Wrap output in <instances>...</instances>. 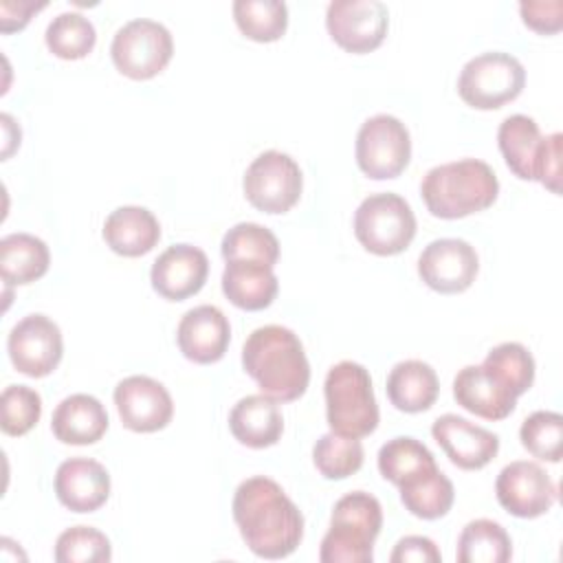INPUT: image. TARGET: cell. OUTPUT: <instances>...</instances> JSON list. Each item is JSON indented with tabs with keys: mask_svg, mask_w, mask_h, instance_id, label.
Wrapping results in <instances>:
<instances>
[{
	"mask_svg": "<svg viewBox=\"0 0 563 563\" xmlns=\"http://www.w3.org/2000/svg\"><path fill=\"white\" fill-rule=\"evenodd\" d=\"M387 398L405 413H420L433 407L440 394V380L435 369L418 358L400 361L387 376Z\"/></svg>",
	"mask_w": 563,
	"mask_h": 563,
	"instance_id": "cell-25",
	"label": "cell"
},
{
	"mask_svg": "<svg viewBox=\"0 0 563 563\" xmlns=\"http://www.w3.org/2000/svg\"><path fill=\"white\" fill-rule=\"evenodd\" d=\"M110 559V539L92 526H73L55 541L57 563H106Z\"/></svg>",
	"mask_w": 563,
	"mask_h": 563,
	"instance_id": "cell-37",
	"label": "cell"
},
{
	"mask_svg": "<svg viewBox=\"0 0 563 563\" xmlns=\"http://www.w3.org/2000/svg\"><path fill=\"white\" fill-rule=\"evenodd\" d=\"M354 235L374 255H398L416 235L413 209L398 194H372L354 211Z\"/></svg>",
	"mask_w": 563,
	"mask_h": 563,
	"instance_id": "cell-7",
	"label": "cell"
},
{
	"mask_svg": "<svg viewBox=\"0 0 563 563\" xmlns=\"http://www.w3.org/2000/svg\"><path fill=\"white\" fill-rule=\"evenodd\" d=\"M389 11L380 0H334L325 9L330 37L347 53H369L387 35Z\"/></svg>",
	"mask_w": 563,
	"mask_h": 563,
	"instance_id": "cell-11",
	"label": "cell"
},
{
	"mask_svg": "<svg viewBox=\"0 0 563 563\" xmlns=\"http://www.w3.org/2000/svg\"><path fill=\"white\" fill-rule=\"evenodd\" d=\"M433 466H438L433 453L411 435H396L378 449V471L396 486H402Z\"/></svg>",
	"mask_w": 563,
	"mask_h": 563,
	"instance_id": "cell-30",
	"label": "cell"
},
{
	"mask_svg": "<svg viewBox=\"0 0 563 563\" xmlns=\"http://www.w3.org/2000/svg\"><path fill=\"white\" fill-rule=\"evenodd\" d=\"M55 495L73 512H95L110 497V475L90 457H70L57 466Z\"/></svg>",
	"mask_w": 563,
	"mask_h": 563,
	"instance_id": "cell-19",
	"label": "cell"
},
{
	"mask_svg": "<svg viewBox=\"0 0 563 563\" xmlns=\"http://www.w3.org/2000/svg\"><path fill=\"white\" fill-rule=\"evenodd\" d=\"M114 405L125 429L154 433L165 429L174 416V402L163 383L134 374L117 383Z\"/></svg>",
	"mask_w": 563,
	"mask_h": 563,
	"instance_id": "cell-15",
	"label": "cell"
},
{
	"mask_svg": "<svg viewBox=\"0 0 563 563\" xmlns=\"http://www.w3.org/2000/svg\"><path fill=\"white\" fill-rule=\"evenodd\" d=\"M510 556V537L506 528L493 519H473L457 537V563H506Z\"/></svg>",
	"mask_w": 563,
	"mask_h": 563,
	"instance_id": "cell-29",
	"label": "cell"
},
{
	"mask_svg": "<svg viewBox=\"0 0 563 563\" xmlns=\"http://www.w3.org/2000/svg\"><path fill=\"white\" fill-rule=\"evenodd\" d=\"M231 508L244 543L262 559L290 556L303 539V515L271 477L244 479Z\"/></svg>",
	"mask_w": 563,
	"mask_h": 563,
	"instance_id": "cell-1",
	"label": "cell"
},
{
	"mask_svg": "<svg viewBox=\"0 0 563 563\" xmlns=\"http://www.w3.org/2000/svg\"><path fill=\"white\" fill-rule=\"evenodd\" d=\"M482 367L517 398L526 394L534 383V358L528 347L517 341L495 345L486 354Z\"/></svg>",
	"mask_w": 563,
	"mask_h": 563,
	"instance_id": "cell-31",
	"label": "cell"
},
{
	"mask_svg": "<svg viewBox=\"0 0 563 563\" xmlns=\"http://www.w3.org/2000/svg\"><path fill=\"white\" fill-rule=\"evenodd\" d=\"M242 189L257 211L286 213L301 196L303 176L292 156L266 150L246 167Z\"/></svg>",
	"mask_w": 563,
	"mask_h": 563,
	"instance_id": "cell-10",
	"label": "cell"
},
{
	"mask_svg": "<svg viewBox=\"0 0 563 563\" xmlns=\"http://www.w3.org/2000/svg\"><path fill=\"white\" fill-rule=\"evenodd\" d=\"M0 121H2V132H4V150H2V158H7L11 152H13V147H18L20 145V136H13L9 130H11V117L9 114H2L0 117Z\"/></svg>",
	"mask_w": 563,
	"mask_h": 563,
	"instance_id": "cell-43",
	"label": "cell"
},
{
	"mask_svg": "<svg viewBox=\"0 0 563 563\" xmlns=\"http://www.w3.org/2000/svg\"><path fill=\"white\" fill-rule=\"evenodd\" d=\"M400 488L402 506L418 519H440L444 517L455 499L453 482L438 468H429L427 473L405 482Z\"/></svg>",
	"mask_w": 563,
	"mask_h": 563,
	"instance_id": "cell-28",
	"label": "cell"
},
{
	"mask_svg": "<svg viewBox=\"0 0 563 563\" xmlns=\"http://www.w3.org/2000/svg\"><path fill=\"white\" fill-rule=\"evenodd\" d=\"M431 435L442 446L451 464L462 471L484 468L499 451V438L493 431L477 427L457 413L435 418Z\"/></svg>",
	"mask_w": 563,
	"mask_h": 563,
	"instance_id": "cell-17",
	"label": "cell"
},
{
	"mask_svg": "<svg viewBox=\"0 0 563 563\" xmlns=\"http://www.w3.org/2000/svg\"><path fill=\"white\" fill-rule=\"evenodd\" d=\"M541 130L532 117L510 114L497 130L499 152L508 169L521 180H534V165L541 147Z\"/></svg>",
	"mask_w": 563,
	"mask_h": 563,
	"instance_id": "cell-27",
	"label": "cell"
},
{
	"mask_svg": "<svg viewBox=\"0 0 563 563\" xmlns=\"http://www.w3.org/2000/svg\"><path fill=\"white\" fill-rule=\"evenodd\" d=\"M42 416V398L29 385H9L0 396V427L7 435L29 433Z\"/></svg>",
	"mask_w": 563,
	"mask_h": 563,
	"instance_id": "cell-38",
	"label": "cell"
},
{
	"mask_svg": "<svg viewBox=\"0 0 563 563\" xmlns=\"http://www.w3.org/2000/svg\"><path fill=\"white\" fill-rule=\"evenodd\" d=\"M453 398L484 420H504L515 411L517 396L499 385L482 365H466L453 378Z\"/></svg>",
	"mask_w": 563,
	"mask_h": 563,
	"instance_id": "cell-20",
	"label": "cell"
},
{
	"mask_svg": "<svg viewBox=\"0 0 563 563\" xmlns=\"http://www.w3.org/2000/svg\"><path fill=\"white\" fill-rule=\"evenodd\" d=\"M174 40L165 24L150 18L125 22L112 37L110 57L117 70L130 79H152L172 59Z\"/></svg>",
	"mask_w": 563,
	"mask_h": 563,
	"instance_id": "cell-8",
	"label": "cell"
},
{
	"mask_svg": "<svg viewBox=\"0 0 563 563\" xmlns=\"http://www.w3.org/2000/svg\"><path fill=\"white\" fill-rule=\"evenodd\" d=\"M209 275L207 253L194 244H172L152 264V288L167 301H183L205 286Z\"/></svg>",
	"mask_w": 563,
	"mask_h": 563,
	"instance_id": "cell-16",
	"label": "cell"
},
{
	"mask_svg": "<svg viewBox=\"0 0 563 563\" xmlns=\"http://www.w3.org/2000/svg\"><path fill=\"white\" fill-rule=\"evenodd\" d=\"M233 20L253 42H275L286 33L288 7L282 0H235Z\"/></svg>",
	"mask_w": 563,
	"mask_h": 563,
	"instance_id": "cell-33",
	"label": "cell"
},
{
	"mask_svg": "<svg viewBox=\"0 0 563 563\" xmlns=\"http://www.w3.org/2000/svg\"><path fill=\"white\" fill-rule=\"evenodd\" d=\"M526 86L523 64L504 51H488L468 59L457 77V95L477 110H497L515 101Z\"/></svg>",
	"mask_w": 563,
	"mask_h": 563,
	"instance_id": "cell-6",
	"label": "cell"
},
{
	"mask_svg": "<svg viewBox=\"0 0 563 563\" xmlns=\"http://www.w3.org/2000/svg\"><path fill=\"white\" fill-rule=\"evenodd\" d=\"M7 352L20 374L31 378L48 376L64 354L62 330L46 314H26L11 328Z\"/></svg>",
	"mask_w": 563,
	"mask_h": 563,
	"instance_id": "cell-12",
	"label": "cell"
},
{
	"mask_svg": "<svg viewBox=\"0 0 563 563\" xmlns=\"http://www.w3.org/2000/svg\"><path fill=\"white\" fill-rule=\"evenodd\" d=\"M242 367L262 394L277 402L301 398L310 383V363L299 336L284 325L253 330L242 347Z\"/></svg>",
	"mask_w": 563,
	"mask_h": 563,
	"instance_id": "cell-2",
	"label": "cell"
},
{
	"mask_svg": "<svg viewBox=\"0 0 563 563\" xmlns=\"http://www.w3.org/2000/svg\"><path fill=\"white\" fill-rule=\"evenodd\" d=\"M519 440L530 455L543 462H559L563 453V416L556 411L530 413L521 422Z\"/></svg>",
	"mask_w": 563,
	"mask_h": 563,
	"instance_id": "cell-36",
	"label": "cell"
},
{
	"mask_svg": "<svg viewBox=\"0 0 563 563\" xmlns=\"http://www.w3.org/2000/svg\"><path fill=\"white\" fill-rule=\"evenodd\" d=\"M561 132H552L541 139L534 180H539L552 194L561 191Z\"/></svg>",
	"mask_w": 563,
	"mask_h": 563,
	"instance_id": "cell-39",
	"label": "cell"
},
{
	"mask_svg": "<svg viewBox=\"0 0 563 563\" xmlns=\"http://www.w3.org/2000/svg\"><path fill=\"white\" fill-rule=\"evenodd\" d=\"M279 282L273 266L253 260H231L222 271L224 297L242 310H264L277 297Z\"/></svg>",
	"mask_w": 563,
	"mask_h": 563,
	"instance_id": "cell-24",
	"label": "cell"
},
{
	"mask_svg": "<svg viewBox=\"0 0 563 563\" xmlns=\"http://www.w3.org/2000/svg\"><path fill=\"white\" fill-rule=\"evenodd\" d=\"M383 528L380 501L365 493L343 495L330 517V528L321 539V563H372L374 541Z\"/></svg>",
	"mask_w": 563,
	"mask_h": 563,
	"instance_id": "cell-4",
	"label": "cell"
},
{
	"mask_svg": "<svg viewBox=\"0 0 563 563\" xmlns=\"http://www.w3.org/2000/svg\"><path fill=\"white\" fill-rule=\"evenodd\" d=\"M46 7V2H33V0H2L0 2V31L2 33H13L20 31L29 24L31 15L42 11Z\"/></svg>",
	"mask_w": 563,
	"mask_h": 563,
	"instance_id": "cell-42",
	"label": "cell"
},
{
	"mask_svg": "<svg viewBox=\"0 0 563 563\" xmlns=\"http://www.w3.org/2000/svg\"><path fill=\"white\" fill-rule=\"evenodd\" d=\"M220 253L224 262L253 260L275 266L279 260V242L271 229L257 222H238L224 233Z\"/></svg>",
	"mask_w": 563,
	"mask_h": 563,
	"instance_id": "cell-34",
	"label": "cell"
},
{
	"mask_svg": "<svg viewBox=\"0 0 563 563\" xmlns=\"http://www.w3.org/2000/svg\"><path fill=\"white\" fill-rule=\"evenodd\" d=\"M354 152L356 165L365 176L374 180L396 178L409 165L411 136L400 119L374 114L358 128Z\"/></svg>",
	"mask_w": 563,
	"mask_h": 563,
	"instance_id": "cell-9",
	"label": "cell"
},
{
	"mask_svg": "<svg viewBox=\"0 0 563 563\" xmlns=\"http://www.w3.org/2000/svg\"><path fill=\"white\" fill-rule=\"evenodd\" d=\"M103 240L117 255L139 257L158 244L161 224L145 207H117L103 222Z\"/></svg>",
	"mask_w": 563,
	"mask_h": 563,
	"instance_id": "cell-23",
	"label": "cell"
},
{
	"mask_svg": "<svg viewBox=\"0 0 563 563\" xmlns=\"http://www.w3.org/2000/svg\"><path fill=\"white\" fill-rule=\"evenodd\" d=\"M389 561L391 563H440L442 554L429 537L409 534V537H402L394 545V552L389 554Z\"/></svg>",
	"mask_w": 563,
	"mask_h": 563,
	"instance_id": "cell-41",
	"label": "cell"
},
{
	"mask_svg": "<svg viewBox=\"0 0 563 563\" xmlns=\"http://www.w3.org/2000/svg\"><path fill=\"white\" fill-rule=\"evenodd\" d=\"M325 418L334 433L365 438L378 427V405L369 372L354 361L332 365L323 383Z\"/></svg>",
	"mask_w": 563,
	"mask_h": 563,
	"instance_id": "cell-5",
	"label": "cell"
},
{
	"mask_svg": "<svg viewBox=\"0 0 563 563\" xmlns=\"http://www.w3.org/2000/svg\"><path fill=\"white\" fill-rule=\"evenodd\" d=\"M495 493L501 508L521 519L541 517L556 501V484L552 477L537 462L528 460L506 464L497 475Z\"/></svg>",
	"mask_w": 563,
	"mask_h": 563,
	"instance_id": "cell-13",
	"label": "cell"
},
{
	"mask_svg": "<svg viewBox=\"0 0 563 563\" xmlns=\"http://www.w3.org/2000/svg\"><path fill=\"white\" fill-rule=\"evenodd\" d=\"M229 429L240 444L251 449L277 444L284 433V418L277 400L264 394L240 398L229 413Z\"/></svg>",
	"mask_w": 563,
	"mask_h": 563,
	"instance_id": "cell-22",
	"label": "cell"
},
{
	"mask_svg": "<svg viewBox=\"0 0 563 563\" xmlns=\"http://www.w3.org/2000/svg\"><path fill=\"white\" fill-rule=\"evenodd\" d=\"M519 13H521L523 24L541 35L559 33L563 26V2L561 0L521 2Z\"/></svg>",
	"mask_w": 563,
	"mask_h": 563,
	"instance_id": "cell-40",
	"label": "cell"
},
{
	"mask_svg": "<svg viewBox=\"0 0 563 563\" xmlns=\"http://www.w3.org/2000/svg\"><path fill=\"white\" fill-rule=\"evenodd\" d=\"M51 429L64 444H95L108 431V411L90 394H70L55 407Z\"/></svg>",
	"mask_w": 563,
	"mask_h": 563,
	"instance_id": "cell-21",
	"label": "cell"
},
{
	"mask_svg": "<svg viewBox=\"0 0 563 563\" xmlns=\"http://www.w3.org/2000/svg\"><path fill=\"white\" fill-rule=\"evenodd\" d=\"M363 444L358 438L323 433L312 446V462L325 479H345L363 466Z\"/></svg>",
	"mask_w": 563,
	"mask_h": 563,
	"instance_id": "cell-35",
	"label": "cell"
},
{
	"mask_svg": "<svg viewBox=\"0 0 563 563\" xmlns=\"http://www.w3.org/2000/svg\"><path fill=\"white\" fill-rule=\"evenodd\" d=\"M231 341V325L224 312L202 303L183 314L176 328V343L185 358L209 365L224 356Z\"/></svg>",
	"mask_w": 563,
	"mask_h": 563,
	"instance_id": "cell-18",
	"label": "cell"
},
{
	"mask_svg": "<svg viewBox=\"0 0 563 563\" xmlns=\"http://www.w3.org/2000/svg\"><path fill=\"white\" fill-rule=\"evenodd\" d=\"M44 42L59 59H81L95 48L97 31L84 13L64 11L48 22Z\"/></svg>",
	"mask_w": 563,
	"mask_h": 563,
	"instance_id": "cell-32",
	"label": "cell"
},
{
	"mask_svg": "<svg viewBox=\"0 0 563 563\" xmlns=\"http://www.w3.org/2000/svg\"><path fill=\"white\" fill-rule=\"evenodd\" d=\"M51 264L44 240L31 233H9L0 240V275L4 284L24 286L40 279Z\"/></svg>",
	"mask_w": 563,
	"mask_h": 563,
	"instance_id": "cell-26",
	"label": "cell"
},
{
	"mask_svg": "<svg viewBox=\"0 0 563 563\" xmlns=\"http://www.w3.org/2000/svg\"><path fill=\"white\" fill-rule=\"evenodd\" d=\"M479 271L475 249L460 238H440L429 242L418 257L420 279L435 292L455 295L471 288Z\"/></svg>",
	"mask_w": 563,
	"mask_h": 563,
	"instance_id": "cell-14",
	"label": "cell"
},
{
	"mask_svg": "<svg viewBox=\"0 0 563 563\" xmlns=\"http://www.w3.org/2000/svg\"><path fill=\"white\" fill-rule=\"evenodd\" d=\"M499 194V180L488 163L460 158L431 167L420 185V196L431 216L444 220L466 218L488 209Z\"/></svg>",
	"mask_w": 563,
	"mask_h": 563,
	"instance_id": "cell-3",
	"label": "cell"
}]
</instances>
